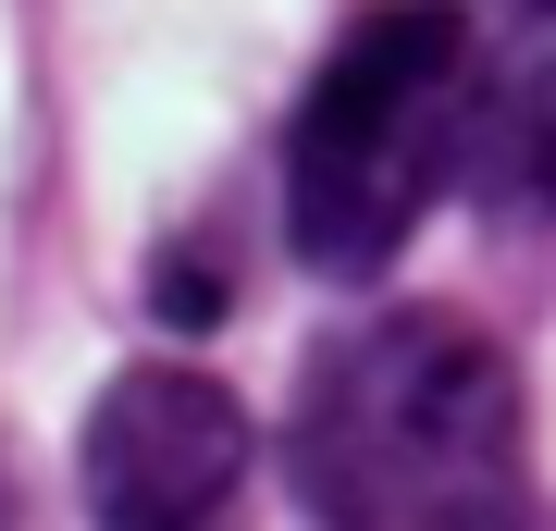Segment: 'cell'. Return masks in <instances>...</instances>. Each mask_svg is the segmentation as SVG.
Wrapping results in <instances>:
<instances>
[{
	"instance_id": "6da1fadb",
	"label": "cell",
	"mask_w": 556,
	"mask_h": 531,
	"mask_svg": "<svg viewBox=\"0 0 556 531\" xmlns=\"http://www.w3.org/2000/svg\"><path fill=\"white\" fill-rule=\"evenodd\" d=\"M285 470L321 531H519V371L457 309H383L298 371Z\"/></svg>"
},
{
	"instance_id": "7a4b0ae2",
	"label": "cell",
	"mask_w": 556,
	"mask_h": 531,
	"mask_svg": "<svg viewBox=\"0 0 556 531\" xmlns=\"http://www.w3.org/2000/svg\"><path fill=\"white\" fill-rule=\"evenodd\" d=\"M482 38L457 0H371L285 124V248L321 285H371L470 161Z\"/></svg>"
},
{
	"instance_id": "3957f363",
	"label": "cell",
	"mask_w": 556,
	"mask_h": 531,
	"mask_svg": "<svg viewBox=\"0 0 556 531\" xmlns=\"http://www.w3.org/2000/svg\"><path fill=\"white\" fill-rule=\"evenodd\" d=\"M248 519V408L211 371H112L87 408V531H236Z\"/></svg>"
},
{
	"instance_id": "277c9868",
	"label": "cell",
	"mask_w": 556,
	"mask_h": 531,
	"mask_svg": "<svg viewBox=\"0 0 556 531\" xmlns=\"http://www.w3.org/2000/svg\"><path fill=\"white\" fill-rule=\"evenodd\" d=\"M470 174H482L495 211H556V0H519L507 50L482 62Z\"/></svg>"
},
{
	"instance_id": "5b68a950",
	"label": "cell",
	"mask_w": 556,
	"mask_h": 531,
	"mask_svg": "<svg viewBox=\"0 0 556 531\" xmlns=\"http://www.w3.org/2000/svg\"><path fill=\"white\" fill-rule=\"evenodd\" d=\"M161 321H223V260H161Z\"/></svg>"
}]
</instances>
